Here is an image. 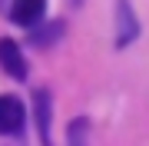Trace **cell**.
I'll list each match as a JSON object with an SVG mask.
<instances>
[{"label":"cell","mask_w":149,"mask_h":146,"mask_svg":"<svg viewBox=\"0 0 149 146\" xmlns=\"http://www.w3.org/2000/svg\"><path fill=\"white\" fill-rule=\"evenodd\" d=\"M0 10L13 23H20V27H33V23L43 20L47 0H0Z\"/></svg>","instance_id":"6da1fadb"},{"label":"cell","mask_w":149,"mask_h":146,"mask_svg":"<svg viewBox=\"0 0 149 146\" xmlns=\"http://www.w3.org/2000/svg\"><path fill=\"white\" fill-rule=\"evenodd\" d=\"M33 113H37L40 143L43 146H53V143H50V93L47 90H37V93H33Z\"/></svg>","instance_id":"5b68a950"},{"label":"cell","mask_w":149,"mask_h":146,"mask_svg":"<svg viewBox=\"0 0 149 146\" xmlns=\"http://www.w3.org/2000/svg\"><path fill=\"white\" fill-rule=\"evenodd\" d=\"M0 66H3V73H10L13 80H23V76H27V60H23L20 47H17L13 40H0Z\"/></svg>","instance_id":"3957f363"},{"label":"cell","mask_w":149,"mask_h":146,"mask_svg":"<svg viewBox=\"0 0 149 146\" xmlns=\"http://www.w3.org/2000/svg\"><path fill=\"white\" fill-rule=\"evenodd\" d=\"M56 33H63V23H50L43 33L37 30V33H33V43H37V47H47V43H53V40H56Z\"/></svg>","instance_id":"52a82bcc"},{"label":"cell","mask_w":149,"mask_h":146,"mask_svg":"<svg viewBox=\"0 0 149 146\" xmlns=\"http://www.w3.org/2000/svg\"><path fill=\"white\" fill-rule=\"evenodd\" d=\"M139 37V20L129 7V0H119L116 3V47H129Z\"/></svg>","instance_id":"7a4b0ae2"},{"label":"cell","mask_w":149,"mask_h":146,"mask_svg":"<svg viewBox=\"0 0 149 146\" xmlns=\"http://www.w3.org/2000/svg\"><path fill=\"white\" fill-rule=\"evenodd\" d=\"M66 146H90V119L76 116L66 126Z\"/></svg>","instance_id":"8992f818"},{"label":"cell","mask_w":149,"mask_h":146,"mask_svg":"<svg viewBox=\"0 0 149 146\" xmlns=\"http://www.w3.org/2000/svg\"><path fill=\"white\" fill-rule=\"evenodd\" d=\"M76 3H80V0H76Z\"/></svg>","instance_id":"ba28073f"},{"label":"cell","mask_w":149,"mask_h":146,"mask_svg":"<svg viewBox=\"0 0 149 146\" xmlns=\"http://www.w3.org/2000/svg\"><path fill=\"white\" fill-rule=\"evenodd\" d=\"M20 126H23V106L13 96H0V133L13 136L20 133Z\"/></svg>","instance_id":"277c9868"}]
</instances>
